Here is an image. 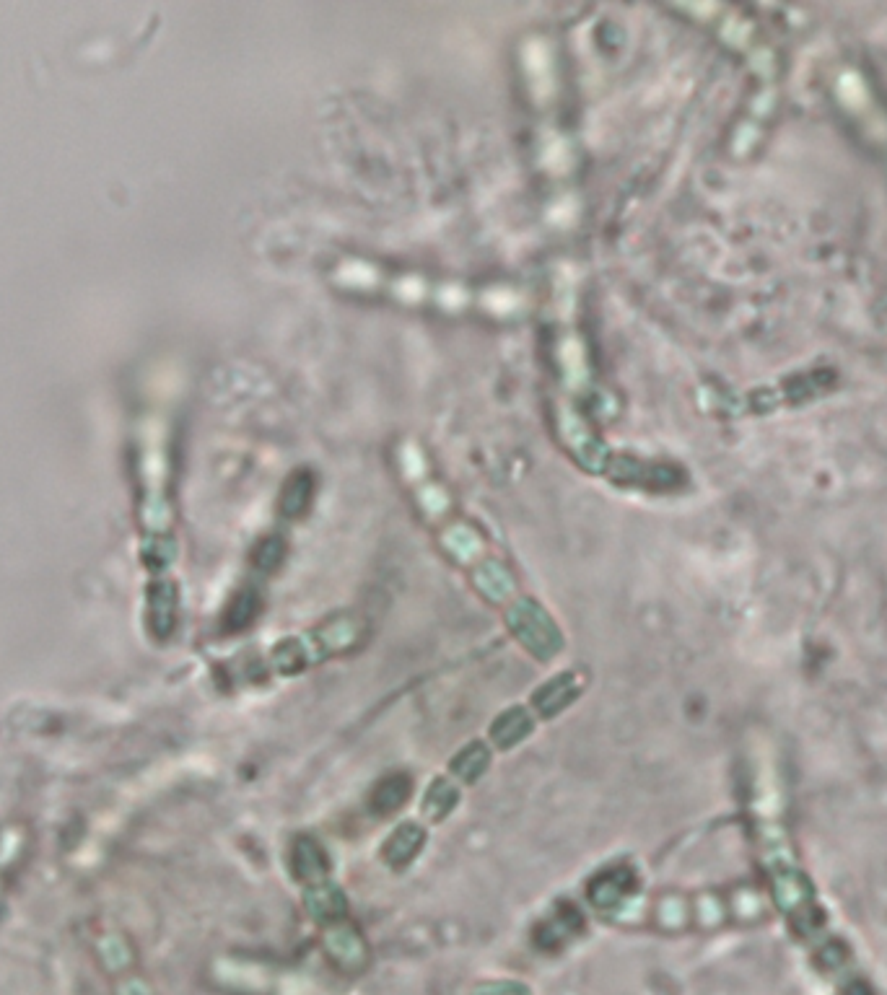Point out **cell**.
Returning a JSON list of instances; mask_svg holds the SVG:
<instances>
[{"mask_svg":"<svg viewBox=\"0 0 887 995\" xmlns=\"http://www.w3.org/2000/svg\"><path fill=\"white\" fill-rule=\"evenodd\" d=\"M589 892H592V900L597 905H615L620 897H626V892H631V874L628 871H610V874L597 876Z\"/></svg>","mask_w":887,"mask_h":995,"instance_id":"obj_1","label":"cell"},{"mask_svg":"<svg viewBox=\"0 0 887 995\" xmlns=\"http://www.w3.org/2000/svg\"><path fill=\"white\" fill-rule=\"evenodd\" d=\"M408 793L410 780L405 775H390V778L379 783L377 793H374V806H377V812H395L397 806L405 804Z\"/></svg>","mask_w":887,"mask_h":995,"instance_id":"obj_2","label":"cell"}]
</instances>
